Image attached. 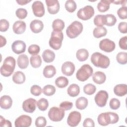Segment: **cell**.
Masks as SVG:
<instances>
[{"instance_id": "816d5d0a", "label": "cell", "mask_w": 127, "mask_h": 127, "mask_svg": "<svg viewBox=\"0 0 127 127\" xmlns=\"http://www.w3.org/2000/svg\"><path fill=\"white\" fill-rule=\"evenodd\" d=\"M118 30L124 34L127 33V23L126 22H121L118 25Z\"/></svg>"}, {"instance_id": "7c38bea8", "label": "cell", "mask_w": 127, "mask_h": 127, "mask_svg": "<svg viewBox=\"0 0 127 127\" xmlns=\"http://www.w3.org/2000/svg\"><path fill=\"white\" fill-rule=\"evenodd\" d=\"M32 123L31 118L26 115H22L18 117L15 121L14 125L16 127H29Z\"/></svg>"}, {"instance_id": "6da1fadb", "label": "cell", "mask_w": 127, "mask_h": 127, "mask_svg": "<svg viewBox=\"0 0 127 127\" xmlns=\"http://www.w3.org/2000/svg\"><path fill=\"white\" fill-rule=\"evenodd\" d=\"M119 120L118 115L114 112H105L101 113L98 117V124L102 126L117 123Z\"/></svg>"}, {"instance_id": "f35d334b", "label": "cell", "mask_w": 127, "mask_h": 127, "mask_svg": "<svg viewBox=\"0 0 127 127\" xmlns=\"http://www.w3.org/2000/svg\"><path fill=\"white\" fill-rule=\"evenodd\" d=\"M94 23L97 27H102L105 25V15H96L94 18Z\"/></svg>"}, {"instance_id": "ffe728a7", "label": "cell", "mask_w": 127, "mask_h": 127, "mask_svg": "<svg viewBox=\"0 0 127 127\" xmlns=\"http://www.w3.org/2000/svg\"><path fill=\"white\" fill-rule=\"evenodd\" d=\"M0 107L3 109H8L12 105V100L9 96L3 95L0 97Z\"/></svg>"}, {"instance_id": "74e56055", "label": "cell", "mask_w": 127, "mask_h": 127, "mask_svg": "<svg viewBox=\"0 0 127 127\" xmlns=\"http://www.w3.org/2000/svg\"><path fill=\"white\" fill-rule=\"evenodd\" d=\"M37 105L38 107V109L42 111H44L46 110L48 108L49 106V102L46 99L42 98L37 101Z\"/></svg>"}, {"instance_id": "d6986e66", "label": "cell", "mask_w": 127, "mask_h": 127, "mask_svg": "<svg viewBox=\"0 0 127 127\" xmlns=\"http://www.w3.org/2000/svg\"><path fill=\"white\" fill-rule=\"evenodd\" d=\"M26 23L23 21L18 20L15 22L12 26V29L14 33L21 34L23 33L26 30Z\"/></svg>"}, {"instance_id": "2e32d148", "label": "cell", "mask_w": 127, "mask_h": 127, "mask_svg": "<svg viewBox=\"0 0 127 127\" xmlns=\"http://www.w3.org/2000/svg\"><path fill=\"white\" fill-rule=\"evenodd\" d=\"M11 49L12 51L16 54L23 53L26 50V44L21 40L15 41L12 44Z\"/></svg>"}, {"instance_id": "ab89813d", "label": "cell", "mask_w": 127, "mask_h": 127, "mask_svg": "<svg viewBox=\"0 0 127 127\" xmlns=\"http://www.w3.org/2000/svg\"><path fill=\"white\" fill-rule=\"evenodd\" d=\"M96 90V86L91 84L88 83L86 84L83 87V91L87 95H92L93 94Z\"/></svg>"}, {"instance_id": "c3c4849f", "label": "cell", "mask_w": 127, "mask_h": 127, "mask_svg": "<svg viewBox=\"0 0 127 127\" xmlns=\"http://www.w3.org/2000/svg\"><path fill=\"white\" fill-rule=\"evenodd\" d=\"M9 22L5 19H1L0 21V31L2 32H5L9 28Z\"/></svg>"}, {"instance_id": "277c9868", "label": "cell", "mask_w": 127, "mask_h": 127, "mask_svg": "<svg viewBox=\"0 0 127 127\" xmlns=\"http://www.w3.org/2000/svg\"><path fill=\"white\" fill-rule=\"evenodd\" d=\"M63 39L64 35L62 31L53 30L49 42L50 46L55 50L60 49L62 46Z\"/></svg>"}, {"instance_id": "9f6ffc18", "label": "cell", "mask_w": 127, "mask_h": 127, "mask_svg": "<svg viewBox=\"0 0 127 127\" xmlns=\"http://www.w3.org/2000/svg\"><path fill=\"white\" fill-rule=\"evenodd\" d=\"M31 1V0H16V2L18 3V4L19 5H25L26 4H27L28 2H30Z\"/></svg>"}, {"instance_id": "9a60e30c", "label": "cell", "mask_w": 127, "mask_h": 127, "mask_svg": "<svg viewBox=\"0 0 127 127\" xmlns=\"http://www.w3.org/2000/svg\"><path fill=\"white\" fill-rule=\"evenodd\" d=\"M48 12L51 14L57 13L60 10V3L58 0H46Z\"/></svg>"}, {"instance_id": "4fadbf2b", "label": "cell", "mask_w": 127, "mask_h": 127, "mask_svg": "<svg viewBox=\"0 0 127 127\" xmlns=\"http://www.w3.org/2000/svg\"><path fill=\"white\" fill-rule=\"evenodd\" d=\"M36 100L32 98H28L22 103V109L25 112L32 113H33L36 109Z\"/></svg>"}, {"instance_id": "603a6c76", "label": "cell", "mask_w": 127, "mask_h": 127, "mask_svg": "<svg viewBox=\"0 0 127 127\" xmlns=\"http://www.w3.org/2000/svg\"><path fill=\"white\" fill-rule=\"evenodd\" d=\"M18 66L21 69H25L29 64V60L25 54H21L18 56L17 60Z\"/></svg>"}, {"instance_id": "f1b7e54d", "label": "cell", "mask_w": 127, "mask_h": 127, "mask_svg": "<svg viewBox=\"0 0 127 127\" xmlns=\"http://www.w3.org/2000/svg\"><path fill=\"white\" fill-rule=\"evenodd\" d=\"M88 100L84 97L78 98L75 102V106L77 109L82 110L85 109L88 105Z\"/></svg>"}, {"instance_id": "7a4b0ae2", "label": "cell", "mask_w": 127, "mask_h": 127, "mask_svg": "<svg viewBox=\"0 0 127 127\" xmlns=\"http://www.w3.org/2000/svg\"><path fill=\"white\" fill-rule=\"evenodd\" d=\"M91 62L94 66L102 68H107L110 64L109 58L99 52L92 54L91 57Z\"/></svg>"}, {"instance_id": "8fae6325", "label": "cell", "mask_w": 127, "mask_h": 127, "mask_svg": "<svg viewBox=\"0 0 127 127\" xmlns=\"http://www.w3.org/2000/svg\"><path fill=\"white\" fill-rule=\"evenodd\" d=\"M99 46L101 50L107 53L112 52L115 50L116 47L115 42L107 38L100 41Z\"/></svg>"}, {"instance_id": "7dc6e473", "label": "cell", "mask_w": 127, "mask_h": 127, "mask_svg": "<svg viewBox=\"0 0 127 127\" xmlns=\"http://www.w3.org/2000/svg\"><path fill=\"white\" fill-rule=\"evenodd\" d=\"M46 124L47 121L44 117L40 116L36 119L35 125L37 127H44L46 126Z\"/></svg>"}, {"instance_id": "52a82bcc", "label": "cell", "mask_w": 127, "mask_h": 127, "mask_svg": "<svg viewBox=\"0 0 127 127\" xmlns=\"http://www.w3.org/2000/svg\"><path fill=\"white\" fill-rule=\"evenodd\" d=\"M64 114V110L61 108L53 107L49 111L48 117L53 122H60L63 120Z\"/></svg>"}, {"instance_id": "681fc988", "label": "cell", "mask_w": 127, "mask_h": 127, "mask_svg": "<svg viewBox=\"0 0 127 127\" xmlns=\"http://www.w3.org/2000/svg\"><path fill=\"white\" fill-rule=\"evenodd\" d=\"M73 107V103L69 101H64L60 104V107L64 111L69 110Z\"/></svg>"}, {"instance_id": "83f0119b", "label": "cell", "mask_w": 127, "mask_h": 127, "mask_svg": "<svg viewBox=\"0 0 127 127\" xmlns=\"http://www.w3.org/2000/svg\"><path fill=\"white\" fill-rule=\"evenodd\" d=\"M76 57L80 62L85 61L89 57V53L85 49H80L76 53Z\"/></svg>"}, {"instance_id": "d6a6232c", "label": "cell", "mask_w": 127, "mask_h": 127, "mask_svg": "<svg viewBox=\"0 0 127 127\" xmlns=\"http://www.w3.org/2000/svg\"><path fill=\"white\" fill-rule=\"evenodd\" d=\"M55 84L57 87L60 88L65 87L68 84V79L64 76H60L56 78L55 81Z\"/></svg>"}, {"instance_id": "d590c367", "label": "cell", "mask_w": 127, "mask_h": 127, "mask_svg": "<svg viewBox=\"0 0 127 127\" xmlns=\"http://www.w3.org/2000/svg\"><path fill=\"white\" fill-rule=\"evenodd\" d=\"M43 93L46 96H50L53 95L56 91V88L54 86L50 84L45 85L43 88Z\"/></svg>"}, {"instance_id": "7bdbcfd3", "label": "cell", "mask_w": 127, "mask_h": 127, "mask_svg": "<svg viewBox=\"0 0 127 127\" xmlns=\"http://www.w3.org/2000/svg\"><path fill=\"white\" fill-rule=\"evenodd\" d=\"M117 14L120 19H125L127 18V7L122 6L119 8L117 11Z\"/></svg>"}, {"instance_id": "484cf974", "label": "cell", "mask_w": 127, "mask_h": 127, "mask_svg": "<svg viewBox=\"0 0 127 127\" xmlns=\"http://www.w3.org/2000/svg\"><path fill=\"white\" fill-rule=\"evenodd\" d=\"M56 73V69L54 66L52 65H48L44 68L43 74L46 78L53 77Z\"/></svg>"}, {"instance_id": "6f0895ef", "label": "cell", "mask_w": 127, "mask_h": 127, "mask_svg": "<svg viewBox=\"0 0 127 127\" xmlns=\"http://www.w3.org/2000/svg\"><path fill=\"white\" fill-rule=\"evenodd\" d=\"M126 4H127V0H121L120 4H121L122 6H126Z\"/></svg>"}, {"instance_id": "cb8c5ba5", "label": "cell", "mask_w": 127, "mask_h": 127, "mask_svg": "<svg viewBox=\"0 0 127 127\" xmlns=\"http://www.w3.org/2000/svg\"><path fill=\"white\" fill-rule=\"evenodd\" d=\"M42 56L44 61L47 63L53 62L55 58V54L54 52L50 49H46L44 51Z\"/></svg>"}, {"instance_id": "44dd1931", "label": "cell", "mask_w": 127, "mask_h": 127, "mask_svg": "<svg viewBox=\"0 0 127 127\" xmlns=\"http://www.w3.org/2000/svg\"><path fill=\"white\" fill-rule=\"evenodd\" d=\"M114 92L118 96H124L127 93V85L126 84L116 85L114 88Z\"/></svg>"}, {"instance_id": "f6af8a7d", "label": "cell", "mask_w": 127, "mask_h": 127, "mask_svg": "<svg viewBox=\"0 0 127 127\" xmlns=\"http://www.w3.org/2000/svg\"><path fill=\"white\" fill-rule=\"evenodd\" d=\"M15 14L16 16L20 19H23L26 18V17L27 15V11L26 9L25 8H18L15 12Z\"/></svg>"}, {"instance_id": "3957f363", "label": "cell", "mask_w": 127, "mask_h": 127, "mask_svg": "<svg viewBox=\"0 0 127 127\" xmlns=\"http://www.w3.org/2000/svg\"><path fill=\"white\" fill-rule=\"evenodd\" d=\"M16 62L15 59L12 57H6L2 65L0 67V73L5 77L10 76L15 67Z\"/></svg>"}, {"instance_id": "db71d44e", "label": "cell", "mask_w": 127, "mask_h": 127, "mask_svg": "<svg viewBox=\"0 0 127 127\" xmlns=\"http://www.w3.org/2000/svg\"><path fill=\"white\" fill-rule=\"evenodd\" d=\"M12 126L11 122L5 120L1 116H0V127H11Z\"/></svg>"}, {"instance_id": "e575fe53", "label": "cell", "mask_w": 127, "mask_h": 127, "mask_svg": "<svg viewBox=\"0 0 127 127\" xmlns=\"http://www.w3.org/2000/svg\"><path fill=\"white\" fill-rule=\"evenodd\" d=\"M65 26L64 22L61 19H56L52 23V28L54 30L62 31Z\"/></svg>"}, {"instance_id": "9c48e42d", "label": "cell", "mask_w": 127, "mask_h": 127, "mask_svg": "<svg viewBox=\"0 0 127 127\" xmlns=\"http://www.w3.org/2000/svg\"><path fill=\"white\" fill-rule=\"evenodd\" d=\"M109 95L105 90H100L98 92L95 96L94 100L96 104L100 107H103L106 106Z\"/></svg>"}, {"instance_id": "5b68a950", "label": "cell", "mask_w": 127, "mask_h": 127, "mask_svg": "<svg viewBox=\"0 0 127 127\" xmlns=\"http://www.w3.org/2000/svg\"><path fill=\"white\" fill-rule=\"evenodd\" d=\"M83 30L82 24L78 21H74L66 28V34L71 39L77 37Z\"/></svg>"}, {"instance_id": "b9f144b4", "label": "cell", "mask_w": 127, "mask_h": 127, "mask_svg": "<svg viewBox=\"0 0 127 127\" xmlns=\"http://www.w3.org/2000/svg\"><path fill=\"white\" fill-rule=\"evenodd\" d=\"M43 92V90L40 86L37 85H33L30 88L31 93L35 96L40 95Z\"/></svg>"}, {"instance_id": "1f68e13d", "label": "cell", "mask_w": 127, "mask_h": 127, "mask_svg": "<svg viewBox=\"0 0 127 127\" xmlns=\"http://www.w3.org/2000/svg\"><path fill=\"white\" fill-rule=\"evenodd\" d=\"M110 0H101L97 4V9L98 11L101 12H105L107 11L110 5Z\"/></svg>"}, {"instance_id": "60d3db41", "label": "cell", "mask_w": 127, "mask_h": 127, "mask_svg": "<svg viewBox=\"0 0 127 127\" xmlns=\"http://www.w3.org/2000/svg\"><path fill=\"white\" fill-rule=\"evenodd\" d=\"M117 62L121 64H126L127 62V53L126 52H120L116 56Z\"/></svg>"}, {"instance_id": "d4e9b609", "label": "cell", "mask_w": 127, "mask_h": 127, "mask_svg": "<svg viewBox=\"0 0 127 127\" xmlns=\"http://www.w3.org/2000/svg\"><path fill=\"white\" fill-rule=\"evenodd\" d=\"M12 79L15 83L20 84L25 82L26 77L24 73L22 71H17L13 74Z\"/></svg>"}, {"instance_id": "30bf717a", "label": "cell", "mask_w": 127, "mask_h": 127, "mask_svg": "<svg viewBox=\"0 0 127 127\" xmlns=\"http://www.w3.org/2000/svg\"><path fill=\"white\" fill-rule=\"evenodd\" d=\"M81 119V114L76 111H73L70 112L67 117V123L70 127L77 126Z\"/></svg>"}, {"instance_id": "ba28073f", "label": "cell", "mask_w": 127, "mask_h": 127, "mask_svg": "<svg viewBox=\"0 0 127 127\" xmlns=\"http://www.w3.org/2000/svg\"><path fill=\"white\" fill-rule=\"evenodd\" d=\"M94 8L88 5L79 9L77 12V16L78 18L82 20H87L90 19L94 15Z\"/></svg>"}, {"instance_id": "5bb4252c", "label": "cell", "mask_w": 127, "mask_h": 127, "mask_svg": "<svg viewBox=\"0 0 127 127\" xmlns=\"http://www.w3.org/2000/svg\"><path fill=\"white\" fill-rule=\"evenodd\" d=\"M33 14L35 16L41 17L45 14V8L43 3L39 0L33 2L32 4Z\"/></svg>"}, {"instance_id": "bcb514c9", "label": "cell", "mask_w": 127, "mask_h": 127, "mask_svg": "<svg viewBox=\"0 0 127 127\" xmlns=\"http://www.w3.org/2000/svg\"><path fill=\"white\" fill-rule=\"evenodd\" d=\"M120 101L117 98H113L111 99L109 102V106L112 110H117L120 107Z\"/></svg>"}, {"instance_id": "f546056e", "label": "cell", "mask_w": 127, "mask_h": 127, "mask_svg": "<svg viewBox=\"0 0 127 127\" xmlns=\"http://www.w3.org/2000/svg\"><path fill=\"white\" fill-rule=\"evenodd\" d=\"M107 33V30L106 28L103 26L97 27L94 29L93 31V36L96 38H99L105 36Z\"/></svg>"}, {"instance_id": "836d02e7", "label": "cell", "mask_w": 127, "mask_h": 127, "mask_svg": "<svg viewBox=\"0 0 127 127\" xmlns=\"http://www.w3.org/2000/svg\"><path fill=\"white\" fill-rule=\"evenodd\" d=\"M117 22V18L112 14L105 15V25L107 26H113Z\"/></svg>"}, {"instance_id": "8d00e7d4", "label": "cell", "mask_w": 127, "mask_h": 127, "mask_svg": "<svg viewBox=\"0 0 127 127\" xmlns=\"http://www.w3.org/2000/svg\"><path fill=\"white\" fill-rule=\"evenodd\" d=\"M65 9L69 12H73L76 9L77 5L76 2L73 0H68L65 3Z\"/></svg>"}, {"instance_id": "4316f807", "label": "cell", "mask_w": 127, "mask_h": 127, "mask_svg": "<svg viewBox=\"0 0 127 127\" xmlns=\"http://www.w3.org/2000/svg\"><path fill=\"white\" fill-rule=\"evenodd\" d=\"M69 96L74 97L77 96L80 93V88L76 84H72L69 86L67 90Z\"/></svg>"}, {"instance_id": "f907efd6", "label": "cell", "mask_w": 127, "mask_h": 127, "mask_svg": "<svg viewBox=\"0 0 127 127\" xmlns=\"http://www.w3.org/2000/svg\"><path fill=\"white\" fill-rule=\"evenodd\" d=\"M119 45L121 49L126 50L127 49V36L122 37L119 42Z\"/></svg>"}, {"instance_id": "f5cc1de1", "label": "cell", "mask_w": 127, "mask_h": 127, "mask_svg": "<svg viewBox=\"0 0 127 127\" xmlns=\"http://www.w3.org/2000/svg\"><path fill=\"white\" fill-rule=\"evenodd\" d=\"M83 126L84 127H94L95 124L93 120L90 118H86L83 123Z\"/></svg>"}, {"instance_id": "ee69618b", "label": "cell", "mask_w": 127, "mask_h": 127, "mask_svg": "<svg viewBox=\"0 0 127 127\" xmlns=\"http://www.w3.org/2000/svg\"><path fill=\"white\" fill-rule=\"evenodd\" d=\"M40 51V48L38 45L33 44L29 46L28 48V53L32 55H37Z\"/></svg>"}, {"instance_id": "e0dca14e", "label": "cell", "mask_w": 127, "mask_h": 127, "mask_svg": "<svg viewBox=\"0 0 127 127\" xmlns=\"http://www.w3.org/2000/svg\"><path fill=\"white\" fill-rule=\"evenodd\" d=\"M61 70L64 75L70 76L73 74L75 70L74 64L71 62H65L62 64Z\"/></svg>"}, {"instance_id": "11a10c76", "label": "cell", "mask_w": 127, "mask_h": 127, "mask_svg": "<svg viewBox=\"0 0 127 127\" xmlns=\"http://www.w3.org/2000/svg\"><path fill=\"white\" fill-rule=\"evenodd\" d=\"M0 47L4 46L6 43V40L5 37H3L2 35H0Z\"/></svg>"}, {"instance_id": "7402d4cb", "label": "cell", "mask_w": 127, "mask_h": 127, "mask_svg": "<svg viewBox=\"0 0 127 127\" xmlns=\"http://www.w3.org/2000/svg\"><path fill=\"white\" fill-rule=\"evenodd\" d=\"M92 79L95 83L101 84L106 81V76L104 72L98 71L94 73L92 75Z\"/></svg>"}, {"instance_id": "4dcf8cb0", "label": "cell", "mask_w": 127, "mask_h": 127, "mask_svg": "<svg viewBox=\"0 0 127 127\" xmlns=\"http://www.w3.org/2000/svg\"><path fill=\"white\" fill-rule=\"evenodd\" d=\"M30 62L31 66L34 68L40 67L42 64V59L38 55H32L30 59Z\"/></svg>"}, {"instance_id": "ac0fdd59", "label": "cell", "mask_w": 127, "mask_h": 127, "mask_svg": "<svg viewBox=\"0 0 127 127\" xmlns=\"http://www.w3.org/2000/svg\"><path fill=\"white\" fill-rule=\"evenodd\" d=\"M30 28L33 33H39L43 29L44 24L39 19H34L30 22Z\"/></svg>"}, {"instance_id": "8992f818", "label": "cell", "mask_w": 127, "mask_h": 127, "mask_svg": "<svg viewBox=\"0 0 127 127\" xmlns=\"http://www.w3.org/2000/svg\"><path fill=\"white\" fill-rule=\"evenodd\" d=\"M93 72L92 67L89 64H85L77 71L76 77L80 81H85L92 75Z\"/></svg>"}]
</instances>
